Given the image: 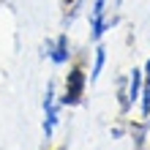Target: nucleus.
<instances>
[{
  "label": "nucleus",
  "instance_id": "nucleus-7",
  "mask_svg": "<svg viewBox=\"0 0 150 150\" xmlns=\"http://www.w3.org/2000/svg\"><path fill=\"white\" fill-rule=\"evenodd\" d=\"M139 98H142V115L147 117V115H150V85L142 87V96H139Z\"/></svg>",
  "mask_w": 150,
  "mask_h": 150
},
{
  "label": "nucleus",
  "instance_id": "nucleus-9",
  "mask_svg": "<svg viewBox=\"0 0 150 150\" xmlns=\"http://www.w3.org/2000/svg\"><path fill=\"white\" fill-rule=\"evenodd\" d=\"M147 117H150V115H147Z\"/></svg>",
  "mask_w": 150,
  "mask_h": 150
},
{
  "label": "nucleus",
  "instance_id": "nucleus-2",
  "mask_svg": "<svg viewBox=\"0 0 150 150\" xmlns=\"http://www.w3.org/2000/svg\"><path fill=\"white\" fill-rule=\"evenodd\" d=\"M104 14H107V0H96L93 3V11H90V25H93V41H98L107 28L112 25V19H104Z\"/></svg>",
  "mask_w": 150,
  "mask_h": 150
},
{
  "label": "nucleus",
  "instance_id": "nucleus-5",
  "mask_svg": "<svg viewBox=\"0 0 150 150\" xmlns=\"http://www.w3.org/2000/svg\"><path fill=\"white\" fill-rule=\"evenodd\" d=\"M142 87H145V74H142V68H134L131 79H128V101L126 104H134L142 96Z\"/></svg>",
  "mask_w": 150,
  "mask_h": 150
},
{
  "label": "nucleus",
  "instance_id": "nucleus-8",
  "mask_svg": "<svg viewBox=\"0 0 150 150\" xmlns=\"http://www.w3.org/2000/svg\"><path fill=\"white\" fill-rule=\"evenodd\" d=\"M142 74H145V85H150V60L145 63V71H142Z\"/></svg>",
  "mask_w": 150,
  "mask_h": 150
},
{
  "label": "nucleus",
  "instance_id": "nucleus-1",
  "mask_svg": "<svg viewBox=\"0 0 150 150\" xmlns=\"http://www.w3.org/2000/svg\"><path fill=\"white\" fill-rule=\"evenodd\" d=\"M82 93H85V71L82 68H74L66 79V96H63V104H79L82 101Z\"/></svg>",
  "mask_w": 150,
  "mask_h": 150
},
{
  "label": "nucleus",
  "instance_id": "nucleus-4",
  "mask_svg": "<svg viewBox=\"0 0 150 150\" xmlns=\"http://www.w3.org/2000/svg\"><path fill=\"white\" fill-rule=\"evenodd\" d=\"M55 126H57V104L52 87H47V98H44V134H47V139L55 134Z\"/></svg>",
  "mask_w": 150,
  "mask_h": 150
},
{
  "label": "nucleus",
  "instance_id": "nucleus-6",
  "mask_svg": "<svg viewBox=\"0 0 150 150\" xmlns=\"http://www.w3.org/2000/svg\"><path fill=\"white\" fill-rule=\"evenodd\" d=\"M104 63H107V49H104V47H98V49H96V63H93V71H90V82H96V79L101 76Z\"/></svg>",
  "mask_w": 150,
  "mask_h": 150
},
{
  "label": "nucleus",
  "instance_id": "nucleus-3",
  "mask_svg": "<svg viewBox=\"0 0 150 150\" xmlns=\"http://www.w3.org/2000/svg\"><path fill=\"white\" fill-rule=\"evenodd\" d=\"M44 49H47L44 55H49L55 66H63L66 60H68V55H71V52H68V36H66V33H63V36H57L55 41H47V47H44Z\"/></svg>",
  "mask_w": 150,
  "mask_h": 150
}]
</instances>
